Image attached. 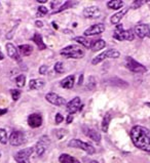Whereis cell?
Wrapping results in <instances>:
<instances>
[{"label": "cell", "mask_w": 150, "mask_h": 163, "mask_svg": "<svg viewBox=\"0 0 150 163\" xmlns=\"http://www.w3.org/2000/svg\"><path fill=\"white\" fill-rule=\"evenodd\" d=\"M106 46V42L103 40V39H98V40L94 41L93 42V45H92V50L93 51H98L100 49H102Z\"/></svg>", "instance_id": "484cf974"}, {"label": "cell", "mask_w": 150, "mask_h": 163, "mask_svg": "<svg viewBox=\"0 0 150 163\" xmlns=\"http://www.w3.org/2000/svg\"><path fill=\"white\" fill-rule=\"evenodd\" d=\"M18 26H19V24H17L15 27L12 28V30H10L7 34H6V39H12V36H13V34H15V31L17 30V28H18Z\"/></svg>", "instance_id": "e575fe53"}, {"label": "cell", "mask_w": 150, "mask_h": 163, "mask_svg": "<svg viewBox=\"0 0 150 163\" xmlns=\"http://www.w3.org/2000/svg\"><path fill=\"white\" fill-rule=\"evenodd\" d=\"M33 152H34V147L23 149V150L19 151L16 154L15 159L18 163H30V157Z\"/></svg>", "instance_id": "52a82bcc"}, {"label": "cell", "mask_w": 150, "mask_h": 163, "mask_svg": "<svg viewBox=\"0 0 150 163\" xmlns=\"http://www.w3.org/2000/svg\"><path fill=\"white\" fill-rule=\"evenodd\" d=\"M35 26L37 28H42L43 27V23L40 22V21H36V22H35Z\"/></svg>", "instance_id": "f35d334b"}, {"label": "cell", "mask_w": 150, "mask_h": 163, "mask_svg": "<svg viewBox=\"0 0 150 163\" xmlns=\"http://www.w3.org/2000/svg\"><path fill=\"white\" fill-rule=\"evenodd\" d=\"M111 114L110 113H107V114L104 116L103 118V121H102V130L104 132H108V128H109V124H110V121H111Z\"/></svg>", "instance_id": "83f0119b"}, {"label": "cell", "mask_w": 150, "mask_h": 163, "mask_svg": "<svg viewBox=\"0 0 150 163\" xmlns=\"http://www.w3.org/2000/svg\"><path fill=\"white\" fill-rule=\"evenodd\" d=\"M6 50H7V55H9V58H12V60H15L17 62H21V56L18 54V49L13 45L12 43H7L6 44Z\"/></svg>", "instance_id": "e0dca14e"}, {"label": "cell", "mask_w": 150, "mask_h": 163, "mask_svg": "<svg viewBox=\"0 0 150 163\" xmlns=\"http://www.w3.org/2000/svg\"><path fill=\"white\" fill-rule=\"evenodd\" d=\"M74 40L77 42V43L83 45L85 48H92V45H93V40L90 39H88L86 37H83V36H77L74 38Z\"/></svg>", "instance_id": "ffe728a7"}, {"label": "cell", "mask_w": 150, "mask_h": 163, "mask_svg": "<svg viewBox=\"0 0 150 163\" xmlns=\"http://www.w3.org/2000/svg\"><path fill=\"white\" fill-rule=\"evenodd\" d=\"M83 17L86 19H97L101 15V10L98 6H89L83 9Z\"/></svg>", "instance_id": "9a60e30c"}, {"label": "cell", "mask_w": 150, "mask_h": 163, "mask_svg": "<svg viewBox=\"0 0 150 163\" xmlns=\"http://www.w3.org/2000/svg\"><path fill=\"white\" fill-rule=\"evenodd\" d=\"M51 144V141L48 139L47 136H43L40 137V140L37 141V144L35 145L34 147V151L36 152V154L38 156H41L44 154V152L46 151L47 147L50 146Z\"/></svg>", "instance_id": "ba28073f"}, {"label": "cell", "mask_w": 150, "mask_h": 163, "mask_svg": "<svg viewBox=\"0 0 150 163\" xmlns=\"http://www.w3.org/2000/svg\"><path fill=\"white\" fill-rule=\"evenodd\" d=\"M90 163H98V162L97 161H90Z\"/></svg>", "instance_id": "f6af8a7d"}, {"label": "cell", "mask_w": 150, "mask_h": 163, "mask_svg": "<svg viewBox=\"0 0 150 163\" xmlns=\"http://www.w3.org/2000/svg\"><path fill=\"white\" fill-rule=\"evenodd\" d=\"M83 132H85L90 139H92L94 141H96V143H100L101 141V134L99 133V132H97L96 129L90 128L89 126H83Z\"/></svg>", "instance_id": "2e32d148"}, {"label": "cell", "mask_w": 150, "mask_h": 163, "mask_svg": "<svg viewBox=\"0 0 150 163\" xmlns=\"http://www.w3.org/2000/svg\"><path fill=\"white\" fill-rule=\"evenodd\" d=\"M113 37L119 41L127 40V41H132L135 38V33L133 30H123V25L118 24L116 26V30L114 31Z\"/></svg>", "instance_id": "3957f363"}, {"label": "cell", "mask_w": 150, "mask_h": 163, "mask_svg": "<svg viewBox=\"0 0 150 163\" xmlns=\"http://www.w3.org/2000/svg\"><path fill=\"white\" fill-rule=\"evenodd\" d=\"M7 113V109H0V116L4 115Z\"/></svg>", "instance_id": "ab89813d"}, {"label": "cell", "mask_w": 150, "mask_h": 163, "mask_svg": "<svg viewBox=\"0 0 150 163\" xmlns=\"http://www.w3.org/2000/svg\"><path fill=\"white\" fill-rule=\"evenodd\" d=\"M32 40L34 41V43L37 45V47L39 48L40 50H43V49L46 48V45L44 44L42 36H41L39 33H35V34H34V36L32 37Z\"/></svg>", "instance_id": "44dd1931"}, {"label": "cell", "mask_w": 150, "mask_h": 163, "mask_svg": "<svg viewBox=\"0 0 150 163\" xmlns=\"http://www.w3.org/2000/svg\"><path fill=\"white\" fill-rule=\"evenodd\" d=\"M120 56V52L116 50V49H107L106 51L102 52L99 55H97L96 58L93 59L92 64L93 65H98L100 64L101 62H103L104 60H107V59H117Z\"/></svg>", "instance_id": "5b68a950"}, {"label": "cell", "mask_w": 150, "mask_h": 163, "mask_svg": "<svg viewBox=\"0 0 150 163\" xmlns=\"http://www.w3.org/2000/svg\"><path fill=\"white\" fill-rule=\"evenodd\" d=\"M48 69V67L47 66H45V65H42L39 68V73L41 74V75H44V74H46V71Z\"/></svg>", "instance_id": "8d00e7d4"}, {"label": "cell", "mask_w": 150, "mask_h": 163, "mask_svg": "<svg viewBox=\"0 0 150 163\" xmlns=\"http://www.w3.org/2000/svg\"><path fill=\"white\" fill-rule=\"evenodd\" d=\"M145 3H147V1H143V0H135V1L133 2V4H132V8L137 9L139 7H141V6L143 4H145Z\"/></svg>", "instance_id": "1f68e13d"}, {"label": "cell", "mask_w": 150, "mask_h": 163, "mask_svg": "<svg viewBox=\"0 0 150 163\" xmlns=\"http://www.w3.org/2000/svg\"><path fill=\"white\" fill-rule=\"evenodd\" d=\"M53 26H54L55 29H58V26H57V25H56V23H55V22H53Z\"/></svg>", "instance_id": "ee69618b"}, {"label": "cell", "mask_w": 150, "mask_h": 163, "mask_svg": "<svg viewBox=\"0 0 150 163\" xmlns=\"http://www.w3.org/2000/svg\"><path fill=\"white\" fill-rule=\"evenodd\" d=\"M55 71L57 73H64V68H63V63L62 62H57L55 65Z\"/></svg>", "instance_id": "d6a6232c"}, {"label": "cell", "mask_w": 150, "mask_h": 163, "mask_svg": "<svg viewBox=\"0 0 150 163\" xmlns=\"http://www.w3.org/2000/svg\"><path fill=\"white\" fill-rule=\"evenodd\" d=\"M78 2H76V1H66L63 3V5L61 6H59V8L57 10H55V12H53L51 13H58V12H63V10H65V9H68V8H71L73 7L74 5L77 4Z\"/></svg>", "instance_id": "d4e9b609"}, {"label": "cell", "mask_w": 150, "mask_h": 163, "mask_svg": "<svg viewBox=\"0 0 150 163\" xmlns=\"http://www.w3.org/2000/svg\"><path fill=\"white\" fill-rule=\"evenodd\" d=\"M19 51L21 52V55L24 56H28L32 54L33 51V47L29 44H22L19 46Z\"/></svg>", "instance_id": "cb8c5ba5"}, {"label": "cell", "mask_w": 150, "mask_h": 163, "mask_svg": "<svg viewBox=\"0 0 150 163\" xmlns=\"http://www.w3.org/2000/svg\"><path fill=\"white\" fill-rule=\"evenodd\" d=\"M42 115L39 113H34L28 117V124L32 128H37L42 125Z\"/></svg>", "instance_id": "7c38bea8"}, {"label": "cell", "mask_w": 150, "mask_h": 163, "mask_svg": "<svg viewBox=\"0 0 150 163\" xmlns=\"http://www.w3.org/2000/svg\"><path fill=\"white\" fill-rule=\"evenodd\" d=\"M66 120H67V123H68V124H70V123L73 121V115L69 114V115L67 116V119H66Z\"/></svg>", "instance_id": "74e56055"}, {"label": "cell", "mask_w": 150, "mask_h": 163, "mask_svg": "<svg viewBox=\"0 0 150 163\" xmlns=\"http://www.w3.org/2000/svg\"><path fill=\"white\" fill-rule=\"evenodd\" d=\"M69 147L71 148H77V149H81V150L85 151L86 153L90 154V155H93L95 154V148H94L92 145H90L88 143H85V141H80V140H77V139H73L71 140L70 141H69L68 144Z\"/></svg>", "instance_id": "8992f818"}, {"label": "cell", "mask_w": 150, "mask_h": 163, "mask_svg": "<svg viewBox=\"0 0 150 163\" xmlns=\"http://www.w3.org/2000/svg\"><path fill=\"white\" fill-rule=\"evenodd\" d=\"M74 81H75V76L69 75L61 81V86L63 88H66V89H71L73 85H74Z\"/></svg>", "instance_id": "ac0fdd59"}, {"label": "cell", "mask_w": 150, "mask_h": 163, "mask_svg": "<svg viewBox=\"0 0 150 163\" xmlns=\"http://www.w3.org/2000/svg\"><path fill=\"white\" fill-rule=\"evenodd\" d=\"M81 109H82L81 100H80V98H78V97L74 98L73 100H71L70 102L67 103V111H68L69 114L73 115Z\"/></svg>", "instance_id": "9c48e42d"}, {"label": "cell", "mask_w": 150, "mask_h": 163, "mask_svg": "<svg viewBox=\"0 0 150 163\" xmlns=\"http://www.w3.org/2000/svg\"><path fill=\"white\" fill-rule=\"evenodd\" d=\"M82 80H83V75H80V78H79V82H78V84H79V85H81V83H82Z\"/></svg>", "instance_id": "60d3db41"}, {"label": "cell", "mask_w": 150, "mask_h": 163, "mask_svg": "<svg viewBox=\"0 0 150 163\" xmlns=\"http://www.w3.org/2000/svg\"><path fill=\"white\" fill-rule=\"evenodd\" d=\"M55 120H56V123H57V124H60L63 120H64V117H63V115L60 114V113H58V114L56 115V119Z\"/></svg>", "instance_id": "d590c367"}, {"label": "cell", "mask_w": 150, "mask_h": 163, "mask_svg": "<svg viewBox=\"0 0 150 163\" xmlns=\"http://www.w3.org/2000/svg\"><path fill=\"white\" fill-rule=\"evenodd\" d=\"M7 132H6L5 129L0 128V143L1 144H6L7 143Z\"/></svg>", "instance_id": "f546056e"}, {"label": "cell", "mask_w": 150, "mask_h": 163, "mask_svg": "<svg viewBox=\"0 0 150 163\" xmlns=\"http://www.w3.org/2000/svg\"><path fill=\"white\" fill-rule=\"evenodd\" d=\"M59 161H60V163H80L77 159L72 157L69 154H62L59 157Z\"/></svg>", "instance_id": "7402d4cb"}, {"label": "cell", "mask_w": 150, "mask_h": 163, "mask_svg": "<svg viewBox=\"0 0 150 163\" xmlns=\"http://www.w3.org/2000/svg\"><path fill=\"white\" fill-rule=\"evenodd\" d=\"M45 98H46V101L48 103H51V105H55V106H58V107H60V106H63V105H66L67 104V102L64 98L60 97L59 94L55 93H50L45 95Z\"/></svg>", "instance_id": "30bf717a"}, {"label": "cell", "mask_w": 150, "mask_h": 163, "mask_svg": "<svg viewBox=\"0 0 150 163\" xmlns=\"http://www.w3.org/2000/svg\"><path fill=\"white\" fill-rule=\"evenodd\" d=\"M128 8H124L123 10H120V12H118L115 13V15H113L112 17H111V19H110L111 24L118 25V23L120 22L121 19H123V17H124L125 13L128 12Z\"/></svg>", "instance_id": "d6986e66"}, {"label": "cell", "mask_w": 150, "mask_h": 163, "mask_svg": "<svg viewBox=\"0 0 150 163\" xmlns=\"http://www.w3.org/2000/svg\"><path fill=\"white\" fill-rule=\"evenodd\" d=\"M131 139L138 149L150 153V130L144 126L136 125L131 129Z\"/></svg>", "instance_id": "6da1fadb"}, {"label": "cell", "mask_w": 150, "mask_h": 163, "mask_svg": "<svg viewBox=\"0 0 150 163\" xmlns=\"http://www.w3.org/2000/svg\"><path fill=\"white\" fill-rule=\"evenodd\" d=\"M47 12H48V10L46 7H44V6H39V7H38L37 17H43V16L46 15Z\"/></svg>", "instance_id": "836d02e7"}, {"label": "cell", "mask_w": 150, "mask_h": 163, "mask_svg": "<svg viewBox=\"0 0 150 163\" xmlns=\"http://www.w3.org/2000/svg\"><path fill=\"white\" fill-rule=\"evenodd\" d=\"M10 93H12V98L13 101H18L21 95V90L20 89H10Z\"/></svg>", "instance_id": "4dcf8cb0"}, {"label": "cell", "mask_w": 150, "mask_h": 163, "mask_svg": "<svg viewBox=\"0 0 150 163\" xmlns=\"http://www.w3.org/2000/svg\"><path fill=\"white\" fill-rule=\"evenodd\" d=\"M25 83H26V76L25 75H19L18 77L16 78V84H17V86L18 87H23L24 85H25Z\"/></svg>", "instance_id": "f1b7e54d"}, {"label": "cell", "mask_w": 150, "mask_h": 163, "mask_svg": "<svg viewBox=\"0 0 150 163\" xmlns=\"http://www.w3.org/2000/svg\"><path fill=\"white\" fill-rule=\"evenodd\" d=\"M107 6L111 9H119L123 6V1L121 0H111L107 2Z\"/></svg>", "instance_id": "4316f807"}, {"label": "cell", "mask_w": 150, "mask_h": 163, "mask_svg": "<svg viewBox=\"0 0 150 163\" xmlns=\"http://www.w3.org/2000/svg\"><path fill=\"white\" fill-rule=\"evenodd\" d=\"M60 55L67 59H81L85 55V50L78 45H69L62 49Z\"/></svg>", "instance_id": "7a4b0ae2"}, {"label": "cell", "mask_w": 150, "mask_h": 163, "mask_svg": "<svg viewBox=\"0 0 150 163\" xmlns=\"http://www.w3.org/2000/svg\"><path fill=\"white\" fill-rule=\"evenodd\" d=\"M134 33H136V35L141 39L145 38V37L150 38V27L146 24L138 25V26L135 27Z\"/></svg>", "instance_id": "4fadbf2b"}, {"label": "cell", "mask_w": 150, "mask_h": 163, "mask_svg": "<svg viewBox=\"0 0 150 163\" xmlns=\"http://www.w3.org/2000/svg\"><path fill=\"white\" fill-rule=\"evenodd\" d=\"M105 31V26L104 24H96L90 26L85 31V36H95V35L101 34Z\"/></svg>", "instance_id": "5bb4252c"}, {"label": "cell", "mask_w": 150, "mask_h": 163, "mask_svg": "<svg viewBox=\"0 0 150 163\" xmlns=\"http://www.w3.org/2000/svg\"><path fill=\"white\" fill-rule=\"evenodd\" d=\"M25 141V134L22 132H12L9 136V144L12 146H21Z\"/></svg>", "instance_id": "8fae6325"}, {"label": "cell", "mask_w": 150, "mask_h": 163, "mask_svg": "<svg viewBox=\"0 0 150 163\" xmlns=\"http://www.w3.org/2000/svg\"><path fill=\"white\" fill-rule=\"evenodd\" d=\"M3 59H4V55H3L1 51H0V61H2Z\"/></svg>", "instance_id": "7bdbcfd3"}, {"label": "cell", "mask_w": 150, "mask_h": 163, "mask_svg": "<svg viewBox=\"0 0 150 163\" xmlns=\"http://www.w3.org/2000/svg\"><path fill=\"white\" fill-rule=\"evenodd\" d=\"M125 67L133 73H145L147 71V68L144 65H142L128 55L125 58Z\"/></svg>", "instance_id": "277c9868"}, {"label": "cell", "mask_w": 150, "mask_h": 163, "mask_svg": "<svg viewBox=\"0 0 150 163\" xmlns=\"http://www.w3.org/2000/svg\"><path fill=\"white\" fill-rule=\"evenodd\" d=\"M37 2H38V3H41V4H44V3L47 2V0H38Z\"/></svg>", "instance_id": "b9f144b4"}, {"label": "cell", "mask_w": 150, "mask_h": 163, "mask_svg": "<svg viewBox=\"0 0 150 163\" xmlns=\"http://www.w3.org/2000/svg\"><path fill=\"white\" fill-rule=\"evenodd\" d=\"M45 85V82L41 79H32L29 82L30 89H40Z\"/></svg>", "instance_id": "603a6c76"}]
</instances>
